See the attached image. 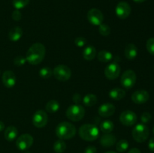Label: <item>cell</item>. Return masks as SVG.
I'll use <instances>...</instances> for the list:
<instances>
[{"instance_id":"13","label":"cell","mask_w":154,"mask_h":153,"mask_svg":"<svg viewBox=\"0 0 154 153\" xmlns=\"http://www.w3.org/2000/svg\"><path fill=\"white\" fill-rule=\"evenodd\" d=\"M115 11L120 19H126L131 14V7L126 2H120L117 4Z\"/></svg>"},{"instance_id":"2","label":"cell","mask_w":154,"mask_h":153,"mask_svg":"<svg viewBox=\"0 0 154 153\" xmlns=\"http://www.w3.org/2000/svg\"><path fill=\"white\" fill-rule=\"evenodd\" d=\"M56 134L60 140H69L76 134V128L73 124L68 122H63L57 125Z\"/></svg>"},{"instance_id":"28","label":"cell","mask_w":154,"mask_h":153,"mask_svg":"<svg viewBox=\"0 0 154 153\" xmlns=\"http://www.w3.org/2000/svg\"><path fill=\"white\" fill-rule=\"evenodd\" d=\"M129 146V142H128V141L126 140H120L117 143L116 148H117V152H119L120 153H123L128 149Z\"/></svg>"},{"instance_id":"21","label":"cell","mask_w":154,"mask_h":153,"mask_svg":"<svg viewBox=\"0 0 154 153\" xmlns=\"http://www.w3.org/2000/svg\"><path fill=\"white\" fill-rule=\"evenodd\" d=\"M109 96L114 100H120L126 96V92L123 88L116 87L111 89L109 92Z\"/></svg>"},{"instance_id":"39","label":"cell","mask_w":154,"mask_h":153,"mask_svg":"<svg viewBox=\"0 0 154 153\" xmlns=\"http://www.w3.org/2000/svg\"><path fill=\"white\" fill-rule=\"evenodd\" d=\"M148 147L150 150H151L152 152H154V137L150 138V140H149Z\"/></svg>"},{"instance_id":"38","label":"cell","mask_w":154,"mask_h":153,"mask_svg":"<svg viewBox=\"0 0 154 153\" xmlns=\"http://www.w3.org/2000/svg\"><path fill=\"white\" fill-rule=\"evenodd\" d=\"M96 148L93 146H89L84 150V153H96Z\"/></svg>"},{"instance_id":"41","label":"cell","mask_w":154,"mask_h":153,"mask_svg":"<svg viewBox=\"0 0 154 153\" xmlns=\"http://www.w3.org/2000/svg\"><path fill=\"white\" fill-rule=\"evenodd\" d=\"M5 129V124L2 121H0V132L2 131Z\"/></svg>"},{"instance_id":"32","label":"cell","mask_w":154,"mask_h":153,"mask_svg":"<svg viewBox=\"0 0 154 153\" xmlns=\"http://www.w3.org/2000/svg\"><path fill=\"white\" fill-rule=\"evenodd\" d=\"M146 47L149 53L154 55V38H150L146 43Z\"/></svg>"},{"instance_id":"19","label":"cell","mask_w":154,"mask_h":153,"mask_svg":"<svg viewBox=\"0 0 154 153\" xmlns=\"http://www.w3.org/2000/svg\"><path fill=\"white\" fill-rule=\"evenodd\" d=\"M23 29L20 26H15L9 31L8 38L13 42L18 41L23 36Z\"/></svg>"},{"instance_id":"44","label":"cell","mask_w":154,"mask_h":153,"mask_svg":"<svg viewBox=\"0 0 154 153\" xmlns=\"http://www.w3.org/2000/svg\"><path fill=\"white\" fill-rule=\"evenodd\" d=\"M153 134H154V127H153Z\"/></svg>"},{"instance_id":"43","label":"cell","mask_w":154,"mask_h":153,"mask_svg":"<svg viewBox=\"0 0 154 153\" xmlns=\"http://www.w3.org/2000/svg\"><path fill=\"white\" fill-rule=\"evenodd\" d=\"M105 153H117V152L114 151H108V152H105Z\"/></svg>"},{"instance_id":"14","label":"cell","mask_w":154,"mask_h":153,"mask_svg":"<svg viewBox=\"0 0 154 153\" xmlns=\"http://www.w3.org/2000/svg\"><path fill=\"white\" fill-rule=\"evenodd\" d=\"M150 94L146 90L139 89L132 94V100L137 104H142L149 100Z\"/></svg>"},{"instance_id":"17","label":"cell","mask_w":154,"mask_h":153,"mask_svg":"<svg viewBox=\"0 0 154 153\" xmlns=\"http://www.w3.org/2000/svg\"><path fill=\"white\" fill-rule=\"evenodd\" d=\"M117 138L115 135L112 134H104L100 139V144L103 147L105 148H109V147L113 146L116 143Z\"/></svg>"},{"instance_id":"34","label":"cell","mask_w":154,"mask_h":153,"mask_svg":"<svg viewBox=\"0 0 154 153\" xmlns=\"http://www.w3.org/2000/svg\"><path fill=\"white\" fill-rule=\"evenodd\" d=\"M87 39L84 37H78L75 40V44L78 47H83L87 44Z\"/></svg>"},{"instance_id":"11","label":"cell","mask_w":154,"mask_h":153,"mask_svg":"<svg viewBox=\"0 0 154 153\" xmlns=\"http://www.w3.org/2000/svg\"><path fill=\"white\" fill-rule=\"evenodd\" d=\"M138 117L135 112L131 110H126L121 112L120 116V121L123 125L132 126L136 123Z\"/></svg>"},{"instance_id":"15","label":"cell","mask_w":154,"mask_h":153,"mask_svg":"<svg viewBox=\"0 0 154 153\" xmlns=\"http://www.w3.org/2000/svg\"><path fill=\"white\" fill-rule=\"evenodd\" d=\"M2 80L6 88H11L14 86L15 83H16V76L11 70H5L2 74Z\"/></svg>"},{"instance_id":"1","label":"cell","mask_w":154,"mask_h":153,"mask_svg":"<svg viewBox=\"0 0 154 153\" xmlns=\"http://www.w3.org/2000/svg\"><path fill=\"white\" fill-rule=\"evenodd\" d=\"M46 53L45 45L41 43L33 44L28 50L26 56V59L30 64L37 65L44 60Z\"/></svg>"},{"instance_id":"7","label":"cell","mask_w":154,"mask_h":153,"mask_svg":"<svg viewBox=\"0 0 154 153\" xmlns=\"http://www.w3.org/2000/svg\"><path fill=\"white\" fill-rule=\"evenodd\" d=\"M136 74L135 71L132 70H126V71L123 72L120 79V83L123 88L126 89H130L135 86L136 82Z\"/></svg>"},{"instance_id":"37","label":"cell","mask_w":154,"mask_h":153,"mask_svg":"<svg viewBox=\"0 0 154 153\" xmlns=\"http://www.w3.org/2000/svg\"><path fill=\"white\" fill-rule=\"evenodd\" d=\"M72 100H73L74 103H75V104H78L81 103V100H82V97H81V95L79 93H75L73 95V97H72Z\"/></svg>"},{"instance_id":"33","label":"cell","mask_w":154,"mask_h":153,"mask_svg":"<svg viewBox=\"0 0 154 153\" xmlns=\"http://www.w3.org/2000/svg\"><path fill=\"white\" fill-rule=\"evenodd\" d=\"M26 62V59L22 56H18L14 59V64L16 66H22L24 65Z\"/></svg>"},{"instance_id":"26","label":"cell","mask_w":154,"mask_h":153,"mask_svg":"<svg viewBox=\"0 0 154 153\" xmlns=\"http://www.w3.org/2000/svg\"><path fill=\"white\" fill-rule=\"evenodd\" d=\"M60 103L56 100H51L46 104V110L50 113H55L60 109Z\"/></svg>"},{"instance_id":"10","label":"cell","mask_w":154,"mask_h":153,"mask_svg":"<svg viewBox=\"0 0 154 153\" xmlns=\"http://www.w3.org/2000/svg\"><path fill=\"white\" fill-rule=\"evenodd\" d=\"M48 116L47 112L45 110H40L36 111L34 113L32 117V123L36 128H43L48 124Z\"/></svg>"},{"instance_id":"18","label":"cell","mask_w":154,"mask_h":153,"mask_svg":"<svg viewBox=\"0 0 154 153\" xmlns=\"http://www.w3.org/2000/svg\"><path fill=\"white\" fill-rule=\"evenodd\" d=\"M124 56L128 60H133L138 56V48L134 44L126 45L124 50Z\"/></svg>"},{"instance_id":"40","label":"cell","mask_w":154,"mask_h":153,"mask_svg":"<svg viewBox=\"0 0 154 153\" xmlns=\"http://www.w3.org/2000/svg\"><path fill=\"white\" fill-rule=\"evenodd\" d=\"M128 153H141V151L137 148H132L128 152Z\"/></svg>"},{"instance_id":"29","label":"cell","mask_w":154,"mask_h":153,"mask_svg":"<svg viewBox=\"0 0 154 153\" xmlns=\"http://www.w3.org/2000/svg\"><path fill=\"white\" fill-rule=\"evenodd\" d=\"M53 74V70L49 67H43L39 70V76L43 79H48Z\"/></svg>"},{"instance_id":"23","label":"cell","mask_w":154,"mask_h":153,"mask_svg":"<svg viewBox=\"0 0 154 153\" xmlns=\"http://www.w3.org/2000/svg\"><path fill=\"white\" fill-rule=\"evenodd\" d=\"M114 128V124L113 122L110 120H105L100 124V130L104 134H109L113 131Z\"/></svg>"},{"instance_id":"36","label":"cell","mask_w":154,"mask_h":153,"mask_svg":"<svg viewBox=\"0 0 154 153\" xmlns=\"http://www.w3.org/2000/svg\"><path fill=\"white\" fill-rule=\"evenodd\" d=\"M22 18V14L19 10H15L12 13V19L15 21H20Z\"/></svg>"},{"instance_id":"27","label":"cell","mask_w":154,"mask_h":153,"mask_svg":"<svg viewBox=\"0 0 154 153\" xmlns=\"http://www.w3.org/2000/svg\"><path fill=\"white\" fill-rule=\"evenodd\" d=\"M54 150L56 153H63L66 149V144L63 140H58L54 144Z\"/></svg>"},{"instance_id":"25","label":"cell","mask_w":154,"mask_h":153,"mask_svg":"<svg viewBox=\"0 0 154 153\" xmlns=\"http://www.w3.org/2000/svg\"><path fill=\"white\" fill-rule=\"evenodd\" d=\"M98 59L99 61L102 62L103 63H107L109 62L110 61H111L113 58V55L110 51L108 50H102L100 52H99L97 55Z\"/></svg>"},{"instance_id":"12","label":"cell","mask_w":154,"mask_h":153,"mask_svg":"<svg viewBox=\"0 0 154 153\" xmlns=\"http://www.w3.org/2000/svg\"><path fill=\"white\" fill-rule=\"evenodd\" d=\"M120 66L117 63L112 62L110 63L106 66L105 69V75L108 80H115L120 76Z\"/></svg>"},{"instance_id":"20","label":"cell","mask_w":154,"mask_h":153,"mask_svg":"<svg viewBox=\"0 0 154 153\" xmlns=\"http://www.w3.org/2000/svg\"><path fill=\"white\" fill-rule=\"evenodd\" d=\"M18 134L17 129L14 126H8L7 128L5 129L4 133L5 138L6 140L9 141V142H11V141L14 140L17 138Z\"/></svg>"},{"instance_id":"22","label":"cell","mask_w":154,"mask_h":153,"mask_svg":"<svg viewBox=\"0 0 154 153\" xmlns=\"http://www.w3.org/2000/svg\"><path fill=\"white\" fill-rule=\"evenodd\" d=\"M96 56V50L92 45L86 46L83 50V57L84 59L87 61H91L93 58H95Z\"/></svg>"},{"instance_id":"9","label":"cell","mask_w":154,"mask_h":153,"mask_svg":"<svg viewBox=\"0 0 154 153\" xmlns=\"http://www.w3.org/2000/svg\"><path fill=\"white\" fill-rule=\"evenodd\" d=\"M87 20L94 26H99L104 20V15L100 10L97 8H92L87 13Z\"/></svg>"},{"instance_id":"30","label":"cell","mask_w":154,"mask_h":153,"mask_svg":"<svg viewBox=\"0 0 154 153\" xmlns=\"http://www.w3.org/2000/svg\"><path fill=\"white\" fill-rule=\"evenodd\" d=\"M12 3L16 10H20L25 8L29 3V0H13Z\"/></svg>"},{"instance_id":"3","label":"cell","mask_w":154,"mask_h":153,"mask_svg":"<svg viewBox=\"0 0 154 153\" xmlns=\"http://www.w3.org/2000/svg\"><path fill=\"white\" fill-rule=\"evenodd\" d=\"M78 134L81 139L86 141H94L99 136V130L93 124H84L80 127Z\"/></svg>"},{"instance_id":"42","label":"cell","mask_w":154,"mask_h":153,"mask_svg":"<svg viewBox=\"0 0 154 153\" xmlns=\"http://www.w3.org/2000/svg\"><path fill=\"white\" fill-rule=\"evenodd\" d=\"M134 2H135L137 3H142L144 2H145L146 0H133Z\"/></svg>"},{"instance_id":"35","label":"cell","mask_w":154,"mask_h":153,"mask_svg":"<svg viewBox=\"0 0 154 153\" xmlns=\"http://www.w3.org/2000/svg\"><path fill=\"white\" fill-rule=\"evenodd\" d=\"M151 114L148 112H144V113H142L141 116V120L143 122V124H146V123L149 122L151 119Z\"/></svg>"},{"instance_id":"24","label":"cell","mask_w":154,"mask_h":153,"mask_svg":"<svg viewBox=\"0 0 154 153\" xmlns=\"http://www.w3.org/2000/svg\"><path fill=\"white\" fill-rule=\"evenodd\" d=\"M97 100L98 99L96 94L90 93V94H87L83 98V103L85 106L90 107L97 103Z\"/></svg>"},{"instance_id":"5","label":"cell","mask_w":154,"mask_h":153,"mask_svg":"<svg viewBox=\"0 0 154 153\" xmlns=\"http://www.w3.org/2000/svg\"><path fill=\"white\" fill-rule=\"evenodd\" d=\"M85 116V109L79 104H73L66 110V116L72 122H79Z\"/></svg>"},{"instance_id":"6","label":"cell","mask_w":154,"mask_h":153,"mask_svg":"<svg viewBox=\"0 0 154 153\" xmlns=\"http://www.w3.org/2000/svg\"><path fill=\"white\" fill-rule=\"evenodd\" d=\"M53 74L54 77L59 81L65 82L70 79L72 76V70L68 66L65 64H59L54 68L53 70Z\"/></svg>"},{"instance_id":"16","label":"cell","mask_w":154,"mask_h":153,"mask_svg":"<svg viewBox=\"0 0 154 153\" xmlns=\"http://www.w3.org/2000/svg\"><path fill=\"white\" fill-rule=\"evenodd\" d=\"M115 106L111 103H105L99 106L98 110L99 116L103 118H108L115 112Z\"/></svg>"},{"instance_id":"4","label":"cell","mask_w":154,"mask_h":153,"mask_svg":"<svg viewBox=\"0 0 154 153\" xmlns=\"http://www.w3.org/2000/svg\"><path fill=\"white\" fill-rule=\"evenodd\" d=\"M149 134H150V130L148 127L143 123L136 124L132 129V137L138 142H145L148 138Z\"/></svg>"},{"instance_id":"8","label":"cell","mask_w":154,"mask_h":153,"mask_svg":"<svg viewBox=\"0 0 154 153\" xmlns=\"http://www.w3.org/2000/svg\"><path fill=\"white\" fill-rule=\"evenodd\" d=\"M33 141H34V139L32 135L29 134H24L20 135L17 139L16 146L19 150L26 151L32 146Z\"/></svg>"},{"instance_id":"31","label":"cell","mask_w":154,"mask_h":153,"mask_svg":"<svg viewBox=\"0 0 154 153\" xmlns=\"http://www.w3.org/2000/svg\"><path fill=\"white\" fill-rule=\"evenodd\" d=\"M99 32L102 36H108L111 34V28L105 23H102L99 26Z\"/></svg>"}]
</instances>
